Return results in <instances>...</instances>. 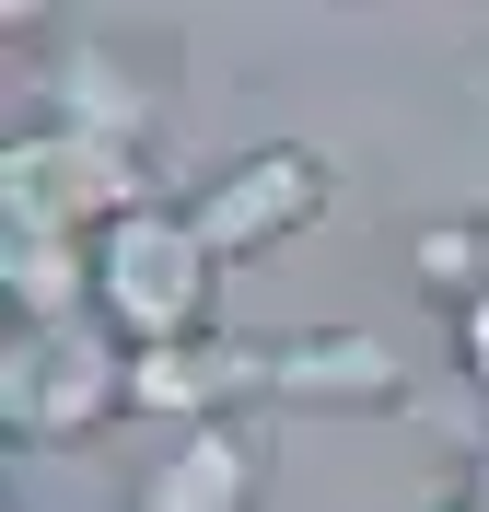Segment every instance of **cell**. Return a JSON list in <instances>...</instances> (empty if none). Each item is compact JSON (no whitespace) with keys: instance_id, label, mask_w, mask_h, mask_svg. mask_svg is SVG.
I'll list each match as a JSON object with an SVG mask.
<instances>
[{"instance_id":"8","label":"cell","mask_w":489,"mask_h":512,"mask_svg":"<svg viewBox=\"0 0 489 512\" xmlns=\"http://www.w3.org/2000/svg\"><path fill=\"white\" fill-rule=\"evenodd\" d=\"M0 291H12L24 326L94 315V245H82V233H0Z\"/></svg>"},{"instance_id":"4","label":"cell","mask_w":489,"mask_h":512,"mask_svg":"<svg viewBox=\"0 0 489 512\" xmlns=\"http://www.w3.org/2000/svg\"><path fill=\"white\" fill-rule=\"evenodd\" d=\"M326 222V163L315 152H245L233 175H210V198H198V233H210V256H268L292 245V233Z\"/></svg>"},{"instance_id":"1","label":"cell","mask_w":489,"mask_h":512,"mask_svg":"<svg viewBox=\"0 0 489 512\" xmlns=\"http://www.w3.org/2000/svg\"><path fill=\"white\" fill-rule=\"evenodd\" d=\"M210 291H222V256L198 233V210H129V222L94 233V315L129 338V350H187L210 338Z\"/></svg>"},{"instance_id":"2","label":"cell","mask_w":489,"mask_h":512,"mask_svg":"<svg viewBox=\"0 0 489 512\" xmlns=\"http://www.w3.org/2000/svg\"><path fill=\"white\" fill-rule=\"evenodd\" d=\"M152 210V175H140L129 140H105V128H24L12 152H0V233H82L94 245L105 222H129Z\"/></svg>"},{"instance_id":"11","label":"cell","mask_w":489,"mask_h":512,"mask_svg":"<svg viewBox=\"0 0 489 512\" xmlns=\"http://www.w3.org/2000/svg\"><path fill=\"white\" fill-rule=\"evenodd\" d=\"M443 512H489V489H478V501H443Z\"/></svg>"},{"instance_id":"3","label":"cell","mask_w":489,"mask_h":512,"mask_svg":"<svg viewBox=\"0 0 489 512\" xmlns=\"http://www.w3.org/2000/svg\"><path fill=\"white\" fill-rule=\"evenodd\" d=\"M129 338L105 315H70V326H12V350H0V419H12V443H82L105 419L129 408Z\"/></svg>"},{"instance_id":"10","label":"cell","mask_w":489,"mask_h":512,"mask_svg":"<svg viewBox=\"0 0 489 512\" xmlns=\"http://www.w3.org/2000/svg\"><path fill=\"white\" fill-rule=\"evenodd\" d=\"M455 361H466V384L489 396V291H478V303L455 315Z\"/></svg>"},{"instance_id":"9","label":"cell","mask_w":489,"mask_h":512,"mask_svg":"<svg viewBox=\"0 0 489 512\" xmlns=\"http://www.w3.org/2000/svg\"><path fill=\"white\" fill-rule=\"evenodd\" d=\"M408 268H420L431 291H455V315L489 291V222H431L420 245H408Z\"/></svg>"},{"instance_id":"12","label":"cell","mask_w":489,"mask_h":512,"mask_svg":"<svg viewBox=\"0 0 489 512\" xmlns=\"http://www.w3.org/2000/svg\"><path fill=\"white\" fill-rule=\"evenodd\" d=\"M478 478H489V431H478Z\"/></svg>"},{"instance_id":"7","label":"cell","mask_w":489,"mask_h":512,"mask_svg":"<svg viewBox=\"0 0 489 512\" xmlns=\"http://www.w3.org/2000/svg\"><path fill=\"white\" fill-rule=\"evenodd\" d=\"M140 512H257V443L222 431V419L187 431V443L140 478Z\"/></svg>"},{"instance_id":"6","label":"cell","mask_w":489,"mask_h":512,"mask_svg":"<svg viewBox=\"0 0 489 512\" xmlns=\"http://www.w3.org/2000/svg\"><path fill=\"white\" fill-rule=\"evenodd\" d=\"M396 350L361 338V326H315V338H268V396H303V408H396Z\"/></svg>"},{"instance_id":"5","label":"cell","mask_w":489,"mask_h":512,"mask_svg":"<svg viewBox=\"0 0 489 512\" xmlns=\"http://www.w3.org/2000/svg\"><path fill=\"white\" fill-rule=\"evenodd\" d=\"M233 396H268V338H187V350H140L129 361V408L140 419L210 431Z\"/></svg>"}]
</instances>
